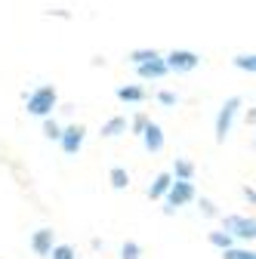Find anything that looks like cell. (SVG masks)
<instances>
[{
    "label": "cell",
    "mask_w": 256,
    "mask_h": 259,
    "mask_svg": "<svg viewBox=\"0 0 256 259\" xmlns=\"http://www.w3.org/2000/svg\"><path fill=\"white\" fill-rule=\"evenodd\" d=\"M56 105H59V93H56V87H50V83L37 87L34 93L28 96V102H25L28 114H34V117H50Z\"/></svg>",
    "instance_id": "1"
},
{
    "label": "cell",
    "mask_w": 256,
    "mask_h": 259,
    "mask_svg": "<svg viewBox=\"0 0 256 259\" xmlns=\"http://www.w3.org/2000/svg\"><path fill=\"white\" fill-rule=\"evenodd\" d=\"M238 108H241V96H232V99H226L222 102V108H219V114H216V142H226L229 139V133H232V123H235V117H238Z\"/></svg>",
    "instance_id": "2"
},
{
    "label": "cell",
    "mask_w": 256,
    "mask_h": 259,
    "mask_svg": "<svg viewBox=\"0 0 256 259\" xmlns=\"http://www.w3.org/2000/svg\"><path fill=\"white\" fill-rule=\"evenodd\" d=\"M188 201H195V185H191V179H176L167 188V207H164V213L170 216L173 210L185 207Z\"/></svg>",
    "instance_id": "3"
},
{
    "label": "cell",
    "mask_w": 256,
    "mask_h": 259,
    "mask_svg": "<svg viewBox=\"0 0 256 259\" xmlns=\"http://www.w3.org/2000/svg\"><path fill=\"white\" fill-rule=\"evenodd\" d=\"M164 62H167V68H170V71H176V74H188V71H195L198 65H201V56H198V53H191V50H173V53L164 56Z\"/></svg>",
    "instance_id": "4"
},
{
    "label": "cell",
    "mask_w": 256,
    "mask_h": 259,
    "mask_svg": "<svg viewBox=\"0 0 256 259\" xmlns=\"http://www.w3.org/2000/svg\"><path fill=\"white\" fill-rule=\"evenodd\" d=\"M222 229H226L232 238L256 241V219H250V216H226L222 219Z\"/></svg>",
    "instance_id": "5"
},
{
    "label": "cell",
    "mask_w": 256,
    "mask_h": 259,
    "mask_svg": "<svg viewBox=\"0 0 256 259\" xmlns=\"http://www.w3.org/2000/svg\"><path fill=\"white\" fill-rule=\"evenodd\" d=\"M83 139H87V126H83V123H74V126H65V130H62L59 145H62V151H65V154H77L80 145H83Z\"/></svg>",
    "instance_id": "6"
},
{
    "label": "cell",
    "mask_w": 256,
    "mask_h": 259,
    "mask_svg": "<svg viewBox=\"0 0 256 259\" xmlns=\"http://www.w3.org/2000/svg\"><path fill=\"white\" fill-rule=\"evenodd\" d=\"M142 142H145V148H148L151 154H161V151H164V145H167L161 123H151V120H148V126L142 130Z\"/></svg>",
    "instance_id": "7"
},
{
    "label": "cell",
    "mask_w": 256,
    "mask_h": 259,
    "mask_svg": "<svg viewBox=\"0 0 256 259\" xmlns=\"http://www.w3.org/2000/svg\"><path fill=\"white\" fill-rule=\"evenodd\" d=\"M167 71H170V68H167L164 56H157V59H151V62H142V65H136V74H139L142 80H161Z\"/></svg>",
    "instance_id": "8"
},
{
    "label": "cell",
    "mask_w": 256,
    "mask_h": 259,
    "mask_svg": "<svg viewBox=\"0 0 256 259\" xmlns=\"http://www.w3.org/2000/svg\"><path fill=\"white\" fill-rule=\"evenodd\" d=\"M31 250H34L37 256H50V250H53V229H37L34 238H31Z\"/></svg>",
    "instance_id": "9"
},
{
    "label": "cell",
    "mask_w": 256,
    "mask_h": 259,
    "mask_svg": "<svg viewBox=\"0 0 256 259\" xmlns=\"http://www.w3.org/2000/svg\"><path fill=\"white\" fill-rule=\"evenodd\" d=\"M170 182H173V173H161L154 182H151V188H148V198L151 201H157V198H164L167 194V188H170Z\"/></svg>",
    "instance_id": "10"
},
{
    "label": "cell",
    "mask_w": 256,
    "mask_h": 259,
    "mask_svg": "<svg viewBox=\"0 0 256 259\" xmlns=\"http://www.w3.org/2000/svg\"><path fill=\"white\" fill-rule=\"evenodd\" d=\"M114 96L120 102H145V90L142 87H117Z\"/></svg>",
    "instance_id": "11"
},
{
    "label": "cell",
    "mask_w": 256,
    "mask_h": 259,
    "mask_svg": "<svg viewBox=\"0 0 256 259\" xmlns=\"http://www.w3.org/2000/svg\"><path fill=\"white\" fill-rule=\"evenodd\" d=\"M120 133H126V117H111V120H105L102 123V136L105 139H114V136H120Z\"/></svg>",
    "instance_id": "12"
},
{
    "label": "cell",
    "mask_w": 256,
    "mask_h": 259,
    "mask_svg": "<svg viewBox=\"0 0 256 259\" xmlns=\"http://www.w3.org/2000/svg\"><path fill=\"white\" fill-rule=\"evenodd\" d=\"M232 65L238 71H247V74H256V53H241L232 59Z\"/></svg>",
    "instance_id": "13"
},
{
    "label": "cell",
    "mask_w": 256,
    "mask_h": 259,
    "mask_svg": "<svg viewBox=\"0 0 256 259\" xmlns=\"http://www.w3.org/2000/svg\"><path fill=\"white\" fill-rule=\"evenodd\" d=\"M108 182H111V188L123 191L126 185H130V173H126L123 167H111V170H108Z\"/></svg>",
    "instance_id": "14"
},
{
    "label": "cell",
    "mask_w": 256,
    "mask_h": 259,
    "mask_svg": "<svg viewBox=\"0 0 256 259\" xmlns=\"http://www.w3.org/2000/svg\"><path fill=\"white\" fill-rule=\"evenodd\" d=\"M173 176L176 179H191V176H195V164L185 160V157H176L173 160Z\"/></svg>",
    "instance_id": "15"
},
{
    "label": "cell",
    "mask_w": 256,
    "mask_h": 259,
    "mask_svg": "<svg viewBox=\"0 0 256 259\" xmlns=\"http://www.w3.org/2000/svg\"><path fill=\"white\" fill-rule=\"evenodd\" d=\"M222 259H256V250H250V247H226L222 250Z\"/></svg>",
    "instance_id": "16"
},
{
    "label": "cell",
    "mask_w": 256,
    "mask_h": 259,
    "mask_svg": "<svg viewBox=\"0 0 256 259\" xmlns=\"http://www.w3.org/2000/svg\"><path fill=\"white\" fill-rule=\"evenodd\" d=\"M207 241H210L213 247H219V250H226V247H232V241H235V238H232L226 229H222V232H210V235H207Z\"/></svg>",
    "instance_id": "17"
},
{
    "label": "cell",
    "mask_w": 256,
    "mask_h": 259,
    "mask_svg": "<svg viewBox=\"0 0 256 259\" xmlns=\"http://www.w3.org/2000/svg\"><path fill=\"white\" fill-rule=\"evenodd\" d=\"M120 259H142V247L136 241H123L120 247Z\"/></svg>",
    "instance_id": "18"
},
{
    "label": "cell",
    "mask_w": 256,
    "mask_h": 259,
    "mask_svg": "<svg viewBox=\"0 0 256 259\" xmlns=\"http://www.w3.org/2000/svg\"><path fill=\"white\" fill-rule=\"evenodd\" d=\"M157 56H161L157 50H133V53H130V62H133V65H142V62H151V59H157Z\"/></svg>",
    "instance_id": "19"
},
{
    "label": "cell",
    "mask_w": 256,
    "mask_h": 259,
    "mask_svg": "<svg viewBox=\"0 0 256 259\" xmlns=\"http://www.w3.org/2000/svg\"><path fill=\"white\" fill-rule=\"evenodd\" d=\"M50 259H74V247L59 244V247H53V250H50Z\"/></svg>",
    "instance_id": "20"
},
{
    "label": "cell",
    "mask_w": 256,
    "mask_h": 259,
    "mask_svg": "<svg viewBox=\"0 0 256 259\" xmlns=\"http://www.w3.org/2000/svg\"><path fill=\"white\" fill-rule=\"evenodd\" d=\"M44 136H47V139H59V136H62V126H59L56 120L44 117Z\"/></svg>",
    "instance_id": "21"
},
{
    "label": "cell",
    "mask_w": 256,
    "mask_h": 259,
    "mask_svg": "<svg viewBox=\"0 0 256 259\" xmlns=\"http://www.w3.org/2000/svg\"><path fill=\"white\" fill-rule=\"evenodd\" d=\"M145 126H148V114H136L133 123H130V130H133L136 136H142V130H145Z\"/></svg>",
    "instance_id": "22"
},
{
    "label": "cell",
    "mask_w": 256,
    "mask_h": 259,
    "mask_svg": "<svg viewBox=\"0 0 256 259\" xmlns=\"http://www.w3.org/2000/svg\"><path fill=\"white\" fill-rule=\"evenodd\" d=\"M157 102H161V105H176V102H179V96L164 90V93H157Z\"/></svg>",
    "instance_id": "23"
},
{
    "label": "cell",
    "mask_w": 256,
    "mask_h": 259,
    "mask_svg": "<svg viewBox=\"0 0 256 259\" xmlns=\"http://www.w3.org/2000/svg\"><path fill=\"white\" fill-rule=\"evenodd\" d=\"M201 213H204V216H216V204L207 201V198H201Z\"/></svg>",
    "instance_id": "24"
},
{
    "label": "cell",
    "mask_w": 256,
    "mask_h": 259,
    "mask_svg": "<svg viewBox=\"0 0 256 259\" xmlns=\"http://www.w3.org/2000/svg\"><path fill=\"white\" fill-rule=\"evenodd\" d=\"M241 191H244V198H247L250 204H256V188H250V185H244Z\"/></svg>",
    "instance_id": "25"
},
{
    "label": "cell",
    "mask_w": 256,
    "mask_h": 259,
    "mask_svg": "<svg viewBox=\"0 0 256 259\" xmlns=\"http://www.w3.org/2000/svg\"><path fill=\"white\" fill-rule=\"evenodd\" d=\"M247 123H250V126H256V108H253V111H247Z\"/></svg>",
    "instance_id": "26"
}]
</instances>
